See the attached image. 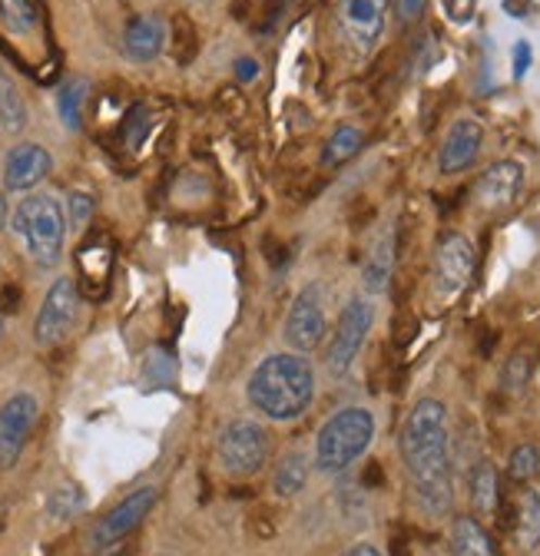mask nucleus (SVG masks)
Returning <instances> with one entry per match:
<instances>
[{
	"mask_svg": "<svg viewBox=\"0 0 540 556\" xmlns=\"http://www.w3.org/2000/svg\"><path fill=\"white\" fill-rule=\"evenodd\" d=\"M404 473H409L412 494L428 517H444L454 504V477H451V425L448 407L438 397H422L409 410L398 434Z\"/></svg>",
	"mask_w": 540,
	"mask_h": 556,
	"instance_id": "f257e3e1",
	"label": "nucleus"
},
{
	"mask_svg": "<svg viewBox=\"0 0 540 556\" xmlns=\"http://www.w3.org/2000/svg\"><path fill=\"white\" fill-rule=\"evenodd\" d=\"M246 394L249 404L268 421H296L315 401V371L302 355H268L249 375Z\"/></svg>",
	"mask_w": 540,
	"mask_h": 556,
	"instance_id": "f03ea898",
	"label": "nucleus"
},
{
	"mask_svg": "<svg viewBox=\"0 0 540 556\" xmlns=\"http://www.w3.org/2000/svg\"><path fill=\"white\" fill-rule=\"evenodd\" d=\"M375 441V417L368 407H342L318 428L315 438V464L322 473L349 470Z\"/></svg>",
	"mask_w": 540,
	"mask_h": 556,
	"instance_id": "7ed1b4c3",
	"label": "nucleus"
},
{
	"mask_svg": "<svg viewBox=\"0 0 540 556\" xmlns=\"http://www.w3.org/2000/svg\"><path fill=\"white\" fill-rule=\"evenodd\" d=\"M14 232L24 239L27 255L40 268H53L63 255L66 216L53 195H27L14 213Z\"/></svg>",
	"mask_w": 540,
	"mask_h": 556,
	"instance_id": "20e7f679",
	"label": "nucleus"
},
{
	"mask_svg": "<svg viewBox=\"0 0 540 556\" xmlns=\"http://www.w3.org/2000/svg\"><path fill=\"white\" fill-rule=\"evenodd\" d=\"M216 457L229 477H252L268 460V431L259 421H233L219 431Z\"/></svg>",
	"mask_w": 540,
	"mask_h": 556,
	"instance_id": "39448f33",
	"label": "nucleus"
},
{
	"mask_svg": "<svg viewBox=\"0 0 540 556\" xmlns=\"http://www.w3.org/2000/svg\"><path fill=\"white\" fill-rule=\"evenodd\" d=\"M475 275V245L461 232L441 236L431 262V295L438 302H454Z\"/></svg>",
	"mask_w": 540,
	"mask_h": 556,
	"instance_id": "423d86ee",
	"label": "nucleus"
},
{
	"mask_svg": "<svg viewBox=\"0 0 540 556\" xmlns=\"http://www.w3.org/2000/svg\"><path fill=\"white\" fill-rule=\"evenodd\" d=\"M372 321H375V308L368 299H352L339 321H335V331H331V344L325 352V365L335 378L349 375V368L355 365L359 352L365 348V338L372 331Z\"/></svg>",
	"mask_w": 540,
	"mask_h": 556,
	"instance_id": "0eeeda50",
	"label": "nucleus"
},
{
	"mask_svg": "<svg viewBox=\"0 0 540 556\" xmlns=\"http://www.w3.org/2000/svg\"><path fill=\"white\" fill-rule=\"evenodd\" d=\"M156 497H160L156 486H140V491H133L129 497H123L90 530V549L93 553H106V549L120 546L133 530H137L150 517V510L156 507Z\"/></svg>",
	"mask_w": 540,
	"mask_h": 556,
	"instance_id": "6e6552de",
	"label": "nucleus"
},
{
	"mask_svg": "<svg viewBox=\"0 0 540 556\" xmlns=\"http://www.w3.org/2000/svg\"><path fill=\"white\" fill-rule=\"evenodd\" d=\"M77 305H80V289H77V278H56L50 286V292L43 295V305L37 312L34 321V341L40 348H53L56 341L66 338V331L74 328L77 321Z\"/></svg>",
	"mask_w": 540,
	"mask_h": 556,
	"instance_id": "1a4fd4ad",
	"label": "nucleus"
},
{
	"mask_svg": "<svg viewBox=\"0 0 540 556\" xmlns=\"http://www.w3.org/2000/svg\"><path fill=\"white\" fill-rule=\"evenodd\" d=\"M385 14H388V0H339L335 21H339V34L355 56L375 50V43L385 34Z\"/></svg>",
	"mask_w": 540,
	"mask_h": 556,
	"instance_id": "9d476101",
	"label": "nucleus"
},
{
	"mask_svg": "<svg viewBox=\"0 0 540 556\" xmlns=\"http://www.w3.org/2000/svg\"><path fill=\"white\" fill-rule=\"evenodd\" d=\"M37 417H40V404L34 394L21 391L4 401V407H0V470H11L21 460Z\"/></svg>",
	"mask_w": 540,
	"mask_h": 556,
	"instance_id": "9b49d317",
	"label": "nucleus"
},
{
	"mask_svg": "<svg viewBox=\"0 0 540 556\" xmlns=\"http://www.w3.org/2000/svg\"><path fill=\"white\" fill-rule=\"evenodd\" d=\"M328 331V318H325V299H322V286H309L305 292L296 295L289 318H286V338L296 352H312L318 348V341Z\"/></svg>",
	"mask_w": 540,
	"mask_h": 556,
	"instance_id": "f8f14e48",
	"label": "nucleus"
},
{
	"mask_svg": "<svg viewBox=\"0 0 540 556\" xmlns=\"http://www.w3.org/2000/svg\"><path fill=\"white\" fill-rule=\"evenodd\" d=\"M481 143H485V129L478 119H454L448 136H444V143H441V153H438V169L441 173H464L470 163L478 160L481 153Z\"/></svg>",
	"mask_w": 540,
	"mask_h": 556,
	"instance_id": "ddd939ff",
	"label": "nucleus"
},
{
	"mask_svg": "<svg viewBox=\"0 0 540 556\" xmlns=\"http://www.w3.org/2000/svg\"><path fill=\"white\" fill-rule=\"evenodd\" d=\"M77 271H80V292L87 299H103L110 289V275H113V242L97 232L90 236L80 252H77Z\"/></svg>",
	"mask_w": 540,
	"mask_h": 556,
	"instance_id": "4468645a",
	"label": "nucleus"
},
{
	"mask_svg": "<svg viewBox=\"0 0 540 556\" xmlns=\"http://www.w3.org/2000/svg\"><path fill=\"white\" fill-rule=\"evenodd\" d=\"M524 186V166L514 160H501L494 166H488L475 186V202L488 213H498V208H507Z\"/></svg>",
	"mask_w": 540,
	"mask_h": 556,
	"instance_id": "2eb2a0df",
	"label": "nucleus"
},
{
	"mask_svg": "<svg viewBox=\"0 0 540 556\" xmlns=\"http://www.w3.org/2000/svg\"><path fill=\"white\" fill-rule=\"evenodd\" d=\"M50 166H53V160H50V153H47L43 147H37V143H21V147H14V150L8 153V160H4V186H8L11 192H27V189H34L37 182L47 179Z\"/></svg>",
	"mask_w": 540,
	"mask_h": 556,
	"instance_id": "dca6fc26",
	"label": "nucleus"
},
{
	"mask_svg": "<svg viewBox=\"0 0 540 556\" xmlns=\"http://www.w3.org/2000/svg\"><path fill=\"white\" fill-rule=\"evenodd\" d=\"M166 43V30H163V21L153 17V14H140V17H133L123 30V50L129 60H137V63H150L160 56Z\"/></svg>",
	"mask_w": 540,
	"mask_h": 556,
	"instance_id": "f3484780",
	"label": "nucleus"
},
{
	"mask_svg": "<svg viewBox=\"0 0 540 556\" xmlns=\"http://www.w3.org/2000/svg\"><path fill=\"white\" fill-rule=\"evenodd\" d=\"M451 553L454 556H498V546L478 517H454L451 523Z\"/></svg>",
	"mask_w": 540,
	"mask_h": 556,
	"instance_id": "a211bd4d",
	"label": "nucleus"
},
{
	"mask_svg": "<svg viewBox=\"0 0 540 556\" xmlns=\"http://www.w3.org/2000/svg\"><path fill=\"white\" fill-rule=\"evenodd\" d=\"M470 504L478 517H498L501 510V477L491 460H478L470 470Z\"/></svg>",
	"mask_w": 540,
	"mask_h": 556,
	"instance_id": "6ab92c4d",
	"label": "nucleus"
},
{
	"mask_svg": "<svg viewBox=\"0 0 540 556\" xmlns=\"http://www.w3.org/2000/svg\"><path fill=\"white\" fill-rule=\"evenodd\" d=\"M514 543L517 549L530 553L540 546V491L527 486L517 501V514H514Z\"/></svg>",
	"mask_w": 540,
	"mask_h": 556,
	"instance_id": "aec40b11",
	"label": "nucleus"
},
{
	"mask_svg": "<svg viewBox=\"0 0 540 556\" xmlns=\"http://www.w3.org/2000/svg\"><path fill=\"white\" fill-rule=\"evenodd\" d=\"M0 27L11 40H27L40 34V11L34 0H0Z\"/></svg>",
	"mask_w": 540,
	"mask_h": 556,
	"instance_id": "412c9836",
	"label": "nucleus"
},
{
	"mask_svg": "<svg viewBox=\"0 0 540 556\" xmlns=\"http://www.w3.org/2000/svg\"><path fill=\"white\" fill-rule=\"evenodd\" d=\"M391 271H394V236L381 232L378 242L372 245L368 258H365V289L368 292H385L391 282Z\"/></svg>",
	"mask_w": 540,
	"mask_h": 556,
	"instance_id": "4be33fe9",
	"label": "nucleus"
},
{
	"mask_svg": "<svg viewBox=\"0 0 540 556\" xmlns=\"http://www.w3.org/2000/svg\"><path fill=\"white\" fill-rule=\"evenodd\" d=\"M305 483H309V457L292 451L286 454L279 464H276V473H273V491L279 497H299L305 491Z\"/></svg>",
	"mask_w": 540,
	"mask_h": 556,
	"instance_id": "5701e85b",
	"label": "nucleus"
},
{
	"mask_svg": "<svg viewBox=\"0 0 540 556\" xmlns=\"http://www.w3.org/2000/svg\"><path fill=\"white\" fill-rule=\"evenodd\" d=\"M0 126L17 132L27 126V106H24V97L17 90V84L11 80V74L4 66H0Z\"/></svg>",
	"mask_w": 540,
	"mask_h": 556,
	"instance_id": "b1692460",
	"label": "nucleus"
},
{
	"mask_svg": "<svg viewBox=\"0 0 540 556\" xmlns=\"http://www.w3.org/2000/svg\"><path fill=\"white\" fill-rule=\"evenodd\" d=\"M533 365H537V348H533L530 341L517 344V348H514V355H511L507 365H504V375H501L504 391H511V394L524 391L527 381H530V375H533Z\"/></svg>",
	"mask_w": 540,
	"mask_h": 556,
	"instance_id": "393cba45",
	"label": "nucleus"
},
{
	"mask_svg": "<svg viewBox=\"0 0 540 556\" xmlns=\"http://www.w3.org/2000/svg\"><path fill=\"white\" fill-rule=\"evenodd\" d=\"M169 53L179 66H189L199 53V30L186 14H176L169 24Z\"/></svg>",
	"mask_w": 540,
	"mask_h": 556,
	"instance_id": "a878e982",
	"label": "nucleus"
},
{
	"mask_svg": "<svg viewBox=\"0 0 540 556\" xmlns=\"http://www.w3.org/2000/svg\"><path fill=\"white\" fill-rule=\"evenodd\" d=\"M362 150V132L355 126H339L325 143V153H322V163L325 166H342L349 163L355 153Z\"/></svg>",
	"mask_w": 540,
	"mask_h": 556,
	"instance_id": "bb28decb",
	"label": "nucleus"
},
{
	"mask_svg": "<svg viewBox=\"0 0 540 556\" xmlns=\"http://www.w3.org/2000/svg\"><path fill=\"white\" fill-rule=\"evenodd\" d=\"M537 473H540V454H537V447H530V444L514 447L511 457H507V477L514 483H530Z\"/></svg>",
	"mask_w": 540,
	"mask_h": 556,
	"instance_id": "cd10ccee",
	"label": "nucleus"
},
{
	"mask_svg": "<svg viewBox=\"0 0 540 556\" xmlns=\"http://www.w3.org/2000/svg\"><path fill=\"white\" fill-rule=\"evenodd\" d=\"M47 510L53 520H71L84 510V494L77 491V486H56L47 501Z\"/></svg>",
	"mask_w": 540,
	"mask_h": 556,
	"instance_id": "c85d7f7f",
	"label": "nucleus"
},
{
	"mask_svg": "<svg viewBox=\"0 0 540 556\" xmlns=\"http://www.w3.org/2000/svg\"><path fill=\"white\" fill-rule=\"evenodd\" d=\"M87 100V80H71L60 93V116L71 129H80V106Z\"/></svg>",
	"mask_w": 540,
	"mask_h": 556,
	"instance_id": "c756f323",
	"label": "nucleus"
},
{
	"mask_svg": "<svg viewBox=\"0 0 540 556\" xmlns=\"http://www.w3.org/2000/svg\"><path fill=\"white\" fill-rule=\"evenodd\" d=\"M147 129H150V113H147V106H133V110L126 113V119H123V139L129 143V150L143 147Z\"/></svg>",
	"mask_w": 540,
	"mask_h": 556,
	"instance_id": "7c9ffc66",
	"label": "nucleus"
},
{
	"mask_svg": "<svg viewBox=\"0 0 540 556\" xmlns=\"http://www.w3.org/2000/svg\"><path fill=\"white\" fill-rule=\"evenodd\" d=\"M286 4H289V0H255V8H252L255 27H259V30H273L276 21H279L282 11H286Z\"/></svg>",
	"mask_w": 540,
	"mask_h": 556,
	"instance_id": "2f4dec72",
	"label": "nucleus"
},
{
	"mask_svg": "<svg viewBox=\"0 0 540 556\" xmlns=\"http://www.w3.org/2000/svg\"><path fill=\"white\" fill-rule=\"evenodd\" d=\"M66 208H71V226H84L93 216V199L87 192H74Z\"/></svg>",
	"mask_w": 540,
	"mask_h": 556,
	"instance_id": "473e14b6",
	"label": "nucleus"
},
{
	"mask_svg": "<svg viewBox=\"0 0 540 556\" xmlns=\"http://www.w3.org/2000/svg\"><path fill=\"white\" fill-rule=\"evenodd\" d=\"M475 8H478V0H444V14L454 24H467L470 17H475Z\"/></svg>",
	"mask_w": 540,
	"mask_h": 556,
	"instance_id": "72a5a7b5",
	"label": "nucleus"
},
{
	"mask_svg": "<svg viewBox=\"0 0 540 556\" xmlns=\"http://www.w3.org/2000/svg\"><path fill=\"white\" fill-rule=\"evenodd\" d=\"M428 8V0H394V14L401 24H415Z\"/></svg>",
	"mask_w": 540,
	"mask_h": 556,
	"instance_id": "f704fd0d",
	"label": "nucleus"
},
{
	"mask_svg": "<svg viewBox=\"0 0 540 556\" xmlns=\"http://www.w3.org/2000/svg\"><path fill=\"white\" fill-rule=\"evenodd\" d=\"M530 60H533V53H530V43H524V40H520V43L514 47V77H517V80L527 74Z\"/></svg>",
	"mask_w": 540,
	"mask_h": 556,
	"instance_id": "c9c22d12",
	"label": "nucleus"
},
{
	"mask_svg": "<svg viewBox=\"0 0 540 556\" xmlns=\"http://www.w3.org/2000/svg\"><path fill=\"white\" fill-rule=\"evenodd\" d=\"M236 77H239L242 84L255 80V77H259V63H255L252 56H239V60H236Z\"/></svg>",
	"mask_w": 540,
	"mask_h": 556,
	"instance_id": "e433bc0d",
	"label": "nucleus"
},
{
	"mask_svg": "<svg viewBox=\"0 0 540 556\" xmlns=\"http://www.w3.org/2000/svg\"><path fill=\"white\" fill-rule=\"evenodd\" d=\"M533 11V0H504V14H511V17H527Z\"/></svg>",
	"mask_w": 540,
	"mask_h": 556,
	"instance_id": "4c0bfd02",
	"label": "nucleus"
},
{
	"mask_svg": "<svg viewBox=\"0 0 540 556\" xmlns=\"http://www.w3.org/2000/svg\"><path fill=\"white\" fill-rule=\"evenodd\" d=\"M0 308H4V315H11V312L21 308V292L14 286H8L4 292H0Z\"/></svg>",
	"mask_w": 540,
	"mask_h": 556,
	"instance_id": "58836bf2",
	"label": "nucleus"
},
{
	"mask_svg": "<svg viewBox=\"0 0 540 556\" xmlns=\"http://www.w3.org/2000/svg\"><path fill=\"white\" fill-rule=\"evenodd\" d=\"M349 556H385L378 546H372V543H355L352 549H349Z\"/></svg>",
	"mask_w": 540,
	"mask_h": 556,
	"instance_id": "ea45409f",
	"label": "nucleus"
},
{
	"mask_svg": "<svg viewBox=\"0 0 540 556\" xmlns=\"http://www.w3.org/2000/svg\"><path fill=\"white\" fill-rule=\"evenodd\" d=\"M8 219H11V205H8V195L0 192V229L8 226Z\"/></svg>",
	"mask_w": 540,
	"mask_h": 556,
	"instance_id": "a19ab883",
	"label": "nucleus"
},
{
	"mask_svg": "<svg viewBox=\"0 0 540 556\" xmlns=\"http://www.w3.org/2000/svg\"><path fill=\"white\" fill-rule=\"evenodd\" d=\"M0 331H4V308H0Z\"/></svg>",
	"mask_w": 540,
	"mask_h": 556,
	"instance_id": "79ce46f5",
	"label": "nucleus"
}]
</instances>
